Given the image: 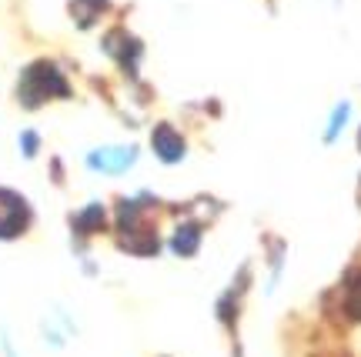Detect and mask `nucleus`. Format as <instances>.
Here are the masks:
<instances>
[{
  "label": "nucleus",
  "mask_w": 361,
  "mask_h": 357,
  "mask_svg": "<svg viewBox=\"0 0 361 357\" xmlns=\"http://www.w3.org/2000/svg\"><path fill=\"white\" fill-rule=\"evenodd\" d=\"M71 87H67L64 74L54 64L40 61V64L27 67L24 80H20V97H24L27 107H40L44 101H54V97H67Z\"/></svg>",
  "instance_id": "obj_1"
},
{
  "label": "nucleus",
  "mask_w": 361,
  "mask_h": 357,
  "mask_svg": "<svg viewBox=\"0 0 361 357\" xmlns=\"http://www.w3.org/2000/svg\"><path fill=\"white\" fill-rule=\"evenodd\" d=\"M30 227V207L20 194L13 191H0V237L13 241Z\"/></svg>",
  "instance_id": "obj_2"
},
{
  "label": "nucleus",
  "mask_w": 361,
  "mask_h": 357,
  "mask_svg": "<svg viewBox=\"0 0 361 357\" xmlns=\"http://www.w3.org/2000/svg\"><path fill=\"white\" fill-rule=\"evenodd\" d=\"M137 164V147L130 144H111V147H97L87 154V167L97 174H124Z\"/></svg>",
  "instance_id": "obj_3"
},
{
  "label": "nucleus",
  "mask_w": 361,
  "mask_h": 357,
  "mask_svg": "<svg viewBox=\"0 0 361 357\" xmlns=\"http://www.w3.org/2000/svg\"><path fill=\"white\" fill-rule=\"evenodd\" d=\"M151 144H154V154L164 161V164H178L180 157H184V137H180L171 124H161V127L154 130Z\"/></svg>",
  "instance_id": "obj_4"
},
{
  "label": "nucleus",
  "mask_w": 361,
  "mask_h": 357,
  "mask_svg": "<svg viewBox=\"0 0 361 357\" xmlns=\"http://www.w3.org/2000/svg\"><path fill=\"white\" fill-rule=\"evenodd\" d=\"M197 247H201V227L197 224H180L174 230V237H171V251L180 257H191L197 254Z\"/></svg>",
  "instance_id": "obj_5"
},
{
  "label": "nucleus",
  "mask_w": 361,
  "mask_h": 357,
  "mask_svg": "<svg viewBox=\"0 0 361 357\" xmlns=\"http://www.w3.org/2000/svg\"><path fill=\"white\" fill-rule=\"evenodd\" d=\"M348 117H351V104L348 101H341L331 111V117H328V130H324V144H331L341 137V130H345V124H348Z\"/></svg>",
  "instance_id": "obj_6"
},
{
  "label": "nucleus",
  "mask_w": 361,
  "mask_h": 357,
  "mask_svg": "<svg viewBox=\"0 0 361 357\" xmlns=\"http://www.w3.org/2000/svg\"><path fill=\"white\" fill-rule=\"evenodd\" d=\"M74 7H84V13H74V17H78V24L90 27L94 24V17H97L94 11H104V7H107V0H74Z\"/></svg>",
  "instance_id": "obj_7"
},
{
  "label": "nucleus",
  "mask_w": 361,
  "mask_h": 357,
  "mask_svg": "<svg viewBox=\"0 0 361 357\" xmlns=\"http://www.w3.org/2000/svg\"><path fill=\"white\" fill-rule=\"evenodd\" d=\"M78 224H80V230H94V227H101L104 224V207L101 204H90L84 214L78 217Z\"/></svg>",
  "instance_id": "obj_8"
},
{
  "label": "nucleus",
  "mask_w": 361,
  "mask_h": 357,
  "mask_svg": "<svg viewBox=\"0 0 361 357\" xmlns=\"http://www.w3.org/2000/svg\"><path fill=\"white\" fill-rule=\"evenodd\" d=\"M37 144H40V137L34 134V130H24V134H20V147H24V157H34V154H37Z\"/></svg>",
  "instance_id": "obj_9"
},
{
  "label": "nucleus",
  "mask_w": 361,
  "mask_h": 357,
  "mask_svg": "<svg viewBox=\"0 0 361 357\" xmlns=\"http://www.w3.org/2000/svg\"><path fill=\"white\" fill-rule=\"evenodd\" d=\"M0 341H4V354H7V357H17V351H13V341H11V331H7V327L0 331Z\"/></svg>",
  "instance_id": "obj_10"
},
{
  "label": "nucleus",
  "mask_w": 361,
  "mask_h": 357,
  "mask_svg": "<svg viewBox=\"0 0 361 357\" xmlns=\"http://www.w3.org/2000/svg\"><path fill=\"white\" fill-rule=\"evenodd\" d=\"M358 144H361V134H358Z\"/></svg>",
  "instance_id": "obj_11"
}]
</instances>
